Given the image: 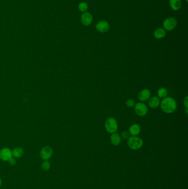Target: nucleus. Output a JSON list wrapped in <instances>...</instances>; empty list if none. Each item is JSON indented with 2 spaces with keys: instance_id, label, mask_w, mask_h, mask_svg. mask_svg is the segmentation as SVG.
Instances as JSON below:
<instances>
[{
  "instance_id": "obj_25",
  "label": "nucleus",
  "mask_w": 188,
  "mask_h": 189,
  "mask_svg": "<svg viewBox=\"0 0 188 189\" xmlns=\"http://www.w3.org/2000/svg\"><path fill=\"white\" fill-rule=\"evenodd\" d=\"M186 1H188V0H186Z\"/></svg>"
},
{
  "instance_id": "obj_5",
  "label": "nucleus",
  "mask_w": 188,
  "mask_h": 189,
  "mask_svg": "<svg viewBox=\"0 0 188 189\" xmlns=\"http://www.w3.org/2000/svg\"><path fill=\"white\" fill-rule=\"evenodd\" d=\"M177 25L176 19L174 17H168L165 19L163 26L165 28V30L167 31H171L173 30Z\"/></svg>"
},
{
  "instance_id": "obj_6",
  "label": "nucleus",
  "mask_w": 188,
  "mask_h": 189,
  "mask_svg": "<svg viewBox=\"0 0 188 189\" xmlns=\"http://www.w3.org/2000/svg\"><path fill=\"white\" fill-rule=\"evenodd\" d=\"M53 154V150L52 148L49 146H45L43 147L40 151V156L41 158L44 161H48L51 158Z\"/></svg>"
},
{
  "instance_id": "obj_11",
  "label": "nucleus",
  "mask_w": 188,
  "mask_h": 189,
  "mask_svg": "<svg viewBox=\"0 0 188 189\" xmlns=\"http://www.w3.org/2000/svg\"><path fill=\"white\" fill-rule=\"evenodd\" d=\"M141 128L140 125L138 124H133L129 127V133L132 136H137L141 132Z\"/></svg>"
},
{
  "instance_id": "obj_18",
  "label": "nucleus",
  "mask_w": 188,
  "mask_h": 189,
  "mask_svg": "<svg viewBox=\"0 0 188 189\" xmlns=\"http://www.w3.org/2000/svg\"><path fill=\"white\" fill-rule=\"evenodd\" d=\"M42 168L44 171H48L51 168V164L48 161H44L41 165Z\"/></svg>"
},
{
  "instance_id": "obj_3",
  "label": "nucleus",
  "mask_w": 188,
  "mask_h": 189,
  "mask_svg": "<svg viewBox=\"0 0 188 189\" xmlns=\"http://www.w3.org/2000/svg\"><path fill=\"white\" fill-rule=\"evenodd\" d=\"M105 128L106 130L109 133L112 134L116 132L118 128L117 121L113 117H109L105 122Z\"/></svg>"
},
{
  "instance_id": "obj_13",
  "label": "nucleus",
  "mask_w": 188,
  "mask_h": 189,
  "mask_svg": "<svg viewBox=\"0 0 188 189\" xmlns=\"http://www.w3.org/2000/svg\"><path fill=\"white\" fill-rule=\"evenodd\" d=\"M111 143L113 144V146H118L119 145H120L121 142V138L120 137V135L118 133H114L111 135Z\"/></svg>"
},
{
  "instance_id": "obj_22",
  "label": "nucleus",
  "mask_w": 188,
  "mask_h": 189,
  "mask_svg": "<svg viewBox=\"0 0 188 189\" xmlns=\"http://www.w3.org/2000/svg\"><path fill=\"white\" fill-rule=\"evenodd\" d=\"M8 161V163L10 164V165H11V166H15L16 164V159L13 156H12V158H11Z\"/></svg>"
},
{
  "instance_id": "obj_1",
  "label": "nucleus",
  "mask_w": 188,
  "mask_h": 189,
  "mask_svg": "<svg viewBox=\"0 0 188 189\" xmlns=\"http://www.w3.org/2000/svg\"><path fill=\"white\" fill-rule=\"evenodd\" d=\"M161 108L166 114H172L176 110L177 104L172 97H166L163 99L160 103Z\"/></svg>"
},
{
  "instance_id": "obj_7",
  "label": "nucleus",
  "mask_w": 188,
  "mask_h": 189,
  "mask_svg": "<svg viewBox=\"0 0 188 189\" xmlns=\"http://www.w3.org/2000/svg\"><path fill=\"white\" fill-rule=\"evenodd\" d=\"M12 151L8 148H3L0 150V159L8 161L12 157Z\"/></svg>"
},
{
  "instance_id": "obj_23",
  "label": "nucleus",
  "mask_w": 188,
  "mask_h": 189,
  "mask_svg": "<svg viewBox=\"0 0 188 189\" xmlns=\"http://www.w3.org/2000/svg\"><path fill=\"white\" fill-rule=\"evenodd\" d=\"M188 97L186 96V97L184 99V106L186 107V109H188Z\"/></svg>"
},
{
  "instance_id": "obj_14",
  "label": "nucleus",
  "mask_w": 188,
  "mask_h": 189,
  "mask_svg": "<svg viewBox=\"0 0 188 189\" xmlns=\"http://www.w3.org/2000/svg\"><path fill=\"white\" fill-rule=\"evenodd\" d=\"M169 5L172 10L178 11L181 7V0H169Z\"/></svg>"
},
{
  "instance_id": "obj_17",
  "label": "nucleus",
  "mask_w": 188,
  "mask_h": 189,
  "mask_svg": "<svg viewBox=\"0 0 188 189\" xmlns=\"http://www.w3.org/2000/svg\"><path fill=\"white\" fill-rule=\"evenodd\" d=\"M167 94H168V91L167 89L165 88H161L158 90V97L160 99H164L165 97H167Z\"/></svg>"
},
{
  "instance_id": "obj_4",
  "label": "nucleus",
  "mask_w": 188,
  "mask_h": 189,
  "mask_svg": "<svg viewBox=\"0 0 188 189\" xmlns=\"http://www.w3.org/2000/svg\"><path fill=\"white\" fill-rule=\"evenodd\" d=\"M135 111L137 115L140 117L146 116L148 112V108L144 102H138L135 106Z\"/></svg>"
},
{
  "instance_id": "obj_20",
  "label": "nucleus",
  "mask_w": 188,
  "mask_h": 189,
  "mask_svg": "<svg viewBox=\"0 0 188 189\" xmlns=\"http://www.w3.org/2000/svg\"><path fill=\"white\" fill-rule=\"evenodd\" d=\"M120 137L121 138V139L123 140H127L130 137V133L127 131H124L121 133Z\"/></svg>"
},
{
  "instance_id": "obj_19",
  "label": "nucleus",
  "mask_w": 188,
  "mask_h": 189,
  "mask_svg": "<svg viewBox=\"0 0 188 189\" xmlns=\"http://www.w3.org/2000/svg\"><path fill=\"white\" fill-rule=\"evenodd\" d=\"M88 6L87 5V3L85 2L80 3V4L78 5V9L81 12H86V11L88 10Z\"/></svg>"
},
{
  "instance_id": "obj_21",
  "label": "nucleus",
  "mask_w": 188,
  "mask_h": 189,
  "mask_svg": "<svg viewBox=\"0 0 188 189\" xmlns=\"http://www.w3.org/2000/svg\"><path fill=\"white\" fill-rule=\"evenodd\" d=\"M126 105L128 107H132L135 106V101L134 100L132 99H129L127 100L126 103H125Z\"/></svg>"
},
{
  "instance_id": "obj_16",
  "label": "nucleus",
  "mask_w": 188,
  "mask_h": 189,
  "mask_svg": "<svg viewBox=\"0 0 188 189\" xmlns=\"http://www.w3.org/2000/svg\"><path fill=\"white\" fill-rule=\"evenodd\" d=\"M166 34V32L165 29L161 28L156 29L154 32V37L158 39H161L164 38Z\"/></svg>"
},
{
  "instance_id": "obj_2",
  "label": "nucleus",
  "mask_w": 188,
  "mask_h": 189,
  "mask_svg": "<svg viewBox=\"0 0 188 189\" xmlns=\"http://www.w3.org/2000/svg\"><path fill=\"white\" fill-rule=\"evenodd\" d=\"M127 144L130 149L136 151L142 147L143 140L137 136H132L127 139Z\"/></svg>"
},
{
  "instance_id": "obj_15",
  "label": "nucleus",
  "mask_w": 188,
  "mask_h": 189,
  "mask_svg": "<svg viewBox=\"0 0 188 189\" xmlns=\"http://www.w3.org/2000/svg\"><path fill=\"white\" fill-rule=\"evenodd\" d=\"M12 156L15 158H19L23 156L24 151L21 147H16L12 151Z\"/></svg>"
},
{
  "instance_id": "obj_12",
  "label": "nucleus",
  "mask_w": 188,
  "mask_h": 189,
  "mask_svg": "<svg viewBox=\"0 0 188 189\" xmlns=\"http://www.w3.org/2000/svg\"><path fill=\"white\" fill-rule=\"evenodd\" d=\"M160 99L157 96L151 97L148 100V105L152 109H156L160 105Z\"/></svg>"
},
{
  "instance_id": "obj_24",
  "label": "nucleus",
  "mask_w": 188,
  "mask_h": 189,
  "mask_svg": "<svg viewBox=\"0 0 188 189\" xmlns=\"http://www.w3.org/2000/svg\"><path fill=\"white\" fill-rule=\"evenodd\" d=\"M1 185H2V180H1V177H0V187L1 186Z\"/></svg>"
},
{
  "instance_id": "obj_9",
  "label": "nucleus",
  "mask_w": 188,
  "mask_h": 189,
  "mask_svg": "<svg viewBox=\"0 0 188 189\" xmlns=\"http://www.w3.org/2000/svg\"><path fill=\"white\" fill-rule=\"evenodd\" d=\"M151 93L150 90L147 89H145L141 90L138 94V99L142 102H146L148 101L150 98Z\"/></svg>"
},
{
  "instance_id": "obj_10",
  "label": "nucleus",
  "mask_w": 188,
  "mask_h": 189,
  "mask_svg": "<svg viewBox=\"0 0 188 189\" xmlns=\"http://www.w3.org/2000/svg\"><path fill=\"white\" fill-rule=\"evenodd\" d=\"M92 21H93V16L90 13L86 12L82 14L81 22L83 25L88 26L92 23Z\"/></svg>"
},
{
  "instance_id": "obj_8",
  "label": "nucleus",
  "mask_w": 188,
  "mask_h": 189,
  "mask_svg": "<svg viewBox=\"0 0 188 189\" xmlns=\"http://www.w3.org/2000/svg\"><path fill=\"white\" fill-rule=\"evenodd\" d=\"M96 30L101 33H106L109 29V24L106 21H99L96 26Z\"/></svg>"
}]
</instances>
